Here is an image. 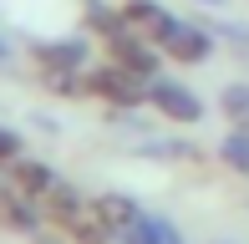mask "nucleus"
I'll return each instance as SVG.
<instances>
[{
	"label": "nucleus",
	"instance_id": "nucleus-1",
	"mask_svg": "<svg viewBox=\"0 0 249 244\" xmlns=\"http://www.w3.org/2000/svg\"><path fill=\"white\" fill-rule=\"evenodd\" d=\"M117 10H122V20H127L132 31H142V36H148L168 61L203 66L213 51H219V46H213V36H209V26H198V20L168 10L163 0H122Z\"/></svg>",
	"mask_w": 249,
	"mask_h": 244
},
{
	"label": "nucleus",
	"instance_id": "nucleus-3",
	"mask_svg": "<svg viewBox=\"0 0 249 244\" xmlns=\"http://www.w3.org/2000/svg\"><path fill=\"white\" fill-rule=\"evenodd\" d=\"M148 107L163 122H173V127H198L203 112H209L194 87H188V82H173V76H153V82H148Z\"/></svg>",
	"mask_w": 249,
	"mask_h": 244
},
{
	"label": "nucleus",
	"instance_id": "nucleus-7",
	"mask_svg": "<svg viewBox=\"0 0 249 244\" xmlns=\"http://www.w3.org/2000/svg\"><path fill=\"white\" fill-rule=\"evenodd\" d=\"M117 244H188V239H183V229H178L168 214H148V209H142L138 224H127L117 234Z\"/></svg>",
	"mask_w": 249,
	"mask_h": 244
},
{
	"label": "nucleus",
	"instance_id": "nucleus-5",
	"mask_svg": "<svg viewBox=\"0 0 249 244\" xmlns=\"http://www.w3.org/2000/svg\"><path fill=\"white\" fill-rule=\"evenodd\" d=\"M82 82H87V97H102L107 107H122V112H132V107L148 102V82H142V76H132V71H122L117 61L92 66Z\"/></svg>",
	"mask_w": 249,
	"mask_h": 244
},
{
	"label": "nucleus",
	"instance_id": "nucleus-13",
	"mask_svg": "<svg viewBox=\"0 0 249 244\" xmlns=\"http://www.w3.org/2000/svg\"><path fill=\"white\" fill-rule=\"evenodd\" d=\"M0 188H10V173H5V163H0Z\"/></svg>",
	"mask_w": 249,
	"mask_h": 244
},
{
	"label": "nucleus",
	"instance_id": "nucleus-9",
	"mask_svg": "<svg viewBox=\"0 0 249 244\" xmlns=\"http://www.w3.org/2000/svg\"><path fill=\"white\" fill-rule=\"evenodd\" d=\"M219 163L239 178H249V127H229L219 138Z\"/></svg>",
	"mask_w": 249,
	"mask_h": 244
},
{
	"label": "nucleus",
	"instance_id": "nucleus-8",
	"mask_svg": "<svg viewBox=\"0 0 249 244\" xmlns=\"http://www.w3.org/2000/svg\"><path fill=\"white\" fill-rule=\"evenodd\" d=\"M5 173H10V188H16V193H26V198H46L56 183V168H46V163H36V158H16V163H5Z\"/></svg>",
	"mask_w": 249,
	"mask_h": 244
},
{
	"label": "nucleus",
	"instance_id": "nucleus-4",
	"mask_svg": "<svg viewBox=\"0 0 249 244\" xmlns=\"http://www.w3.org/2000/svg\"><path fill=\"white\" fill-rule=\"evenodd\" d=\"M107 41V61H117L122 71H132V76H142V82H153V76H163V51L153 46L142 31H132V26H117L112 36H102Z\"/></svg>",
	"mask_w": 249,
	"mask_h": 244
},
{
	"label": "nucleus",
	"instance_id": "nucleus-6",
	"mask_svg": "<svg viewBox=\"0 0 249 244\" xmlns=\"http://www.w3.org/2000/svg\"><path fill=\"white\" fill-rule=\"evenodd\" d=\"M0 229L5 234H20V239H36L46 229V214H41L36 198L16 193V188H0Z\"/></svg>",
	"mask_w": 249,
	"mask_h": 244
},
{
	"label": "nucleus",
	"instance_id": "nucleus-10",
	"mask_svg": "<svg viewBox=\"0 0 249 244\" xmlns=\"http://www.w3.org/2000/svg\"><path fill=\"white\" fill-rule=\"evenodd\" d=\"M97 209H102V219L112 224V234H122L127 224H138V214H142V204L127 198V193H97Z\"/></svg>",
	"mask_w": 249,
	"mask_h": 244
},
{
	"label": "nucleus",
	"instance_id": "nucleus-2",
	"mask_svg": "<svg viewBox=\"0 0 249 244\" xmlns=\"http://www.w3.org/2000/svg\"><path fill=\"white\" fill-rule=\"evenodd\" d=\"M41 214H46L51 229H61L71 244H117V234H112V224L102 219L97 198L76 193L71 183H56L46 198H41Z\"/></svg>",
	"mask_w": 249,
	"mask_h": 244
},
{
	"label": "nucleus",
	"instance_id": "nucleus-12",
	"mask_svg": "<svg viewBox=\"0 0 249 244\" xmlns=\"http://www.w3.org/2000/svg\"><path fill=\"white\" fill-rule=\"evenodd\" d=\"M16 158H26V153H20V138L10 127H0V163H16Z\"/></svg>",
	"mask_w": 249,
	"mask_h": 244
},
{
	"label": "nucleus",
	"instance_id": "nucleus-11",
	"mask_svg": "<svg viewBox=\"0 0 249 244\" xmlns=\"http://www.w3.org/2000/svg\"><path fill=\"white\" fill-rule=\"evenodd\" d=\"M219 112L229 117V127H249V82H229L219 92Z\"/></svg>",
	"mask_w": 249,
	"mask_h": 244
},
{
	"label": "nucleus",
	"instance_id": "nucleus-14",
	"mask_svg": "<svg viewBox=\"0 0 249 244\" xmlns=\"http://www.w3.org/2000/svg\"><path fill=\"white\" fill-rule=\"evenodd\" d=\"M198 5H224V0H198Z\"/></svg>",
	"mask_w": 249,
	"mask_h": 244
}]
</instances>
